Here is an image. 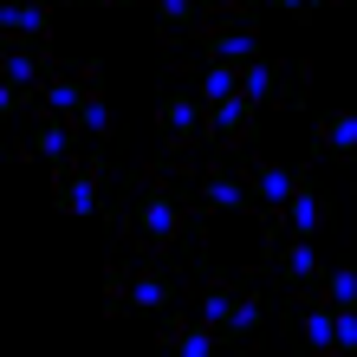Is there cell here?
I'll use <instances>...</instances> for the list:
<instances>
[{
    "label": "cell",
    "instance_id": "obj_1",
    "mask_svg": "<svg viewBox=\"0 0 357 357\" xmlns=\"http://www.w3.org/2000/svg\"><path fill=\"white\" fill-rule=\"evenodd\" d=\"M104 227L123 254L137 260H195V273H208V208L195 195L176 162H137L111 182V202H104Z\"/></svg>",
    "mask_w": 357,
    "mask_h": 357
},
{
    "label": "cell",
    "instance_id": "obj_2",
    "mask_svg": "<svg viewBox=\"0 0 357 357\" xmlns=\"http://www.w3.org/2000/svg\"><path fill=\"white\" fill-rule=\"evenodd\" d=\"M254 280L260 286H280V292H312L325 280V260L305 234H280V241H260V260H254Z\"/></svg>",
    "mask_w": 357,
    "mask_h": 357
},
{
    "label": "cell",
    "instance_id": "obj_3",
    "mask_svg": "<svg viewBox=\"0 0 357 357\" xmlns=\"http://www.w3.org/2000/svg\"><path fill=\"white\" fill-rule=\"evenodd\" d=\"M202 111H208V104L188 91L182 78H169V85L156 91V137H162V156H169V162L195 156L202 143H208V137H202Z\"/></svg>",
    "mask_w": 357,
    "mask_h": 357
},
{
    "label": "cell",
    "instance_id": "obj_4",
    "mask_svg": "<svg viewBox=\"0 0 357 357\" xmlns=\"http://www.w3.org/2000/svg\"><path fill=\"white\" fill-rule=\"evenodd\" d=\"M331 325H338V305H331L319 286H312V292H286V305H280V338H286L292 351L331 357V351H338V344H331Z\"/></svg>",
    "mask_w": 357,
    "mask_h": 357
},
{
    "label": "cell",
    "instance_id": "obj_5",
    "mask_svg": "<svg viewBox=\"0 0 357 357\" xmlns=\"http://www.w3.org/2000/svg\"><path fill=\"white\" fill-rule=\"evenodd\" d=\"M241 91L254 104H280V111H305V91H312V59H247L241 66Z\"/></svg>",
    "mask_w": 357,
    "mask_h": 357
},
{
    "label": "cell",
    "instance_id": "obj_6",
    "mask_svg": "<svg viewBox=\"0 0 357 357\" xmlns=\"http://www.w3.org/2000/svg\"><path fill=\"white\" fill-rule=\"evenodd\" d=\"M247 182H254V221H260V241H280V208L292 202V188L312 182L305 162H260L247 156Z\"/></svg>",
    "mask_w": 357,
    "mask_h": 357
},
{
    "label": "cell",
    "instance_id": "obj_7",
    "mask_svg": "<svg viewBox=\"0 0 357 357\" xmlns=\"http://www.w3.org/2000/svg\"><path fill=\"white\" fill-rule=\"evenodd\" d=\"M202 137L215 143L221 156H254L260 150V104L247 98V91L208 104V111H202Z\"/></svg>",
    "mask_w": 357,
    "mask_h": 357
},
{
    "label": "cell",
    "instance_id": "obj_8",
    "mask_svg": "<svg viewBox=\"0 0 357 357\" xmlns=\"http://www.w3.org/2000/svg\"><path fill=\"white\" fill-rule=\"evenodd\" d=\"M123 299H130V319H162V312L182 299V273L169 260L123 254Z\"/></svg>",
    "mask_w": 357,
    "mask_h": 357
},
{
    "label": "cell",
    "instance_id": "obj_9",
    "mask_svg": "<svg viewBox=\"0 0 357 357\" xmlns=\"http://www.w3.org/2000/svg\"><path fill=\"white\" fill-rule=\"evenodd\" d=\"M78 78H85V104H78L66 123L78 130V143L91 137L98 150H117V143H123V123H117V111H111V98H104V66H98V59H85Z\"/></svg>",
    "mask_w": 357,
    "mask_h": 357
},
{
    "label": "cell",
    "instance_id": "obj_10",
    "mask_svg": "<svg viewBox=\"0 0 357 357\" xmlns=\"http://www.w3.org/2000/svg\"><path fill=\"white\" fill-rule=\"evenodd\" d=\"M182 52H202V59H227V66H247L260 59V20H202L195 39Z\"/></svg>",
    "mask_w": 357,
    "mask_h": 357
},
{
    "label": "cell",
    "instance_id": "obj_11",
    "mask_svg": "<svg viewBox=\"0 0 357 357\" xmlns=\"http://www.w3.org/2000/svg\"><path fill=\"white\" fill-rule=\"evenodd\" d=\"M72 150H78V130L59 111H33V130L13 137V162H39L46 156V169H59V162H72Z\"/></svg>",
    "mask_w": 357,
    "mask_h": 357
},
{
    "label": "cell",
    "instance_id": "obj_12",
    "mask_svg": "<svg viewBox=\"0 0 357 357\" xmlns=\"http://www.w3.org/2000/svg\"><path fill=\"white\" fill-rule=\"evenodd\" d=\"M325 227H338V195L319 182H299L292 188V202L280 208V234H305V241H319Z\"/></svg>",
    "mask_w": 357,
    "mask_h": 357
},
{
    "label": "cell",
    "instance_id": "obj_13",
    "mask_svg": "<svg viewBox=\"0 0 357 357\" xmlns=\"http://www.w3.org/2000/svg\"><path fill=\"white\" fill-rule=\"evenodd\" d=\"M156 344L162 351H188V357H208V351H221L227 338H221V325H208L202 312H162L156 319Z\"/></svg>",
    "mask_w": 357,
    "mask_h": 357
},
{
    "label": "cell",
    "instance_id": "obj_14",
    "mask_svg": "<svg viewBox=\"0 0 357 357\" xmlns=\"http://www.w3.org/2000/svg\"><path fill=\"white\" fill-rule=\"evenodd\" d=\"M52 72H59L52 39L46 46H33V39H0V78H13V85H46Z\"/></svg>",
    "mask_w": 357,
    "mask_h": 357
},
{
    "label": "cell",
    "instance_id": "obj_15",
    "mask_svg": "<svg viewBox=\"0 0 357 357\" xmlns=\"http://www.w3.org/2000/svg\"><path fill=\"white\" fill-rule=\"evenodd\" d=\"M52 13H59V0H7L0 39H33V46H46L52 39Z\"/></svg>",
    "mask_w": 357,
    "mask_h": 357
},
{
    "label": "cell",
    "instance_id": "obj_16",
    "mask_svg": "<svg viewBox=\"0 0 357 357\" xmlns=\"http://www.w3.org/2000/svg\"><path fill=\"white\" fill-rule=\"evenodd\" d=\"M260 319H266L260 280H254V273H241V292H234V312H227L221 338H227V344H254V338H260Z\"/></svg>",
    "mask_w": 357,
    "mask_h": 357
},
{
    "label": "cell",
    "instance_id": "obj_17",
    "mask_svg": "<svg viewBox=\"0 0 357 357\" xmlns=\"http://www.w3.org/2000/svg\"><path fill=\"white\" fill-rule=\"evenodd\" d=\"M156 7V39H162V59L169 52H182L188 39H195V26H202V0H150Z\"/></svg>",
    "mask_w": 357,
    "mask_h": 357
},
{
    "label": "cell",
    "instance_id": "obj_18",
    "mask_svg": "<svg viewBox=\"0 0 357 357\" xmlns=\"http://www.w3.org/2000/svg\"><path fill=\"white\" fill-rule=\"evenodd\" d=\"M319 156L357 162V111H325L319 117Z\"/></svg>",
    "mask_w": 357,
    "mask_h": 357
},
{
    "label": "cell",
    "instance_id": "obj_19",
    "mask_svg": "<svg viewBox=\"0 0 357 357\" xmlns=\"http://www.w3.org/2000/svg\"><path fill=\"white\" fill-rule=\"evenodd\" d=\"M78 104H85V78H78V66H72V72H52L46 85H39V111H59V117H72Z\"/></svg>",
    "mask_w": 357,
    "mask_h": 357
},
{
    "label": "cell",
    "instance_id": "obj_20",
    "mask_svg": "<svg viewBox=\"0 0 357 357\" xmlns=\"http://www.w3.org/2000/svg\"><path fill=\"white\" fill-rule=\"evenodd\" d=\"M319 292H325L331 305H357V260H338V266H325Z\"/></svg>",
    "mask_w": 357,
    "mask_h": 357
},
{
    "label": "cell",
    "instance_id": "obj_21",
    "mask_svg": "<svg viewBox=\"0 0 357 357\" xmlns=\"http://www.w3.org/2000/svg\"><path fill=\"white\" fill-rule=\"evenodd\" d=\"M104 312H111V319H130V299H123V260L104 266Z\"/></svg>",
    "mask_w": 357,
    "mask_h": 357
},
{
    "label": "cell",
    "instance_id": "obj_22",
    "mask_svg": "<svg viewBox=\"0 0 357 357\" xmlns=\"http://www.w3.org/2000/svg\"><path fill=\"white\" fill-rule=\"evenodd\" d=\"M0 111H7V117L39 111V85H13V78H7V85H0Z\"/></svg>",
    "mask_w": 357,
    "mask_h": 357
},
{
    "label": "cell",
    "instance_id": "obj_23",
    "mask_svg": "<svg viewBox=\"0 0 357 357\" xmlns=\"http://www.w3.org/2000/svg\"><path fill=\"white\" fill-rule=\"evenodd\" d=\"M202 20H260V0H202Z\"/></svg>",
    "mask_w": 357,
    "mask_h": 357
},
{
    "label": "cell",
    "instance_id": "obj_24",
    "mask_svg": "<svg viewBox=\"0 0 357 357\" xmlns=\"http://www.w3.org/2000/svg\"><path fill=\"white\" fill-rule=\"evenodd\" d=\"M331 344L357 351V305H338V325H331Z\"/></svg>",
    "mask_w": 357,
    "mask_h": 357
},
{
    "label": "cell",
    "instance_id": "obj_25",
    "mask_svg": "<svg viewBox=\"0 0 357 357\" xmlns=\"http://www.w3.org/2000/svg\"><path fill=\"white\" fill-rule=\"evenodd\" d=\"M273 7H280L286 20H312L319 7H351V0H273Z\"/></svg>",
    "mask_w": 357,
    "mask_h": 357
},
{
    "label": "cell",
    "instance_id": "obj_26",
    "mask_svg": "<svg viewBox=\"0 0 357 357\" xmlns=\"http://www.w3.org/2000/svg\"><path fill=\"white\" fill-rule=\"evenodd\" d=\"M66 7V0H59ZM72 7H130V0H72Z\"/></svg>",
    "mask_w": 357,
    "mask_h": 357
}]
</instances>
